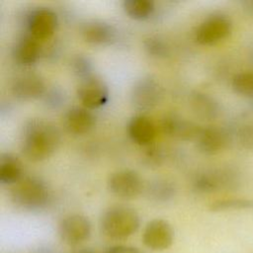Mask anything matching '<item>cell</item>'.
I'll list each match as a JSON object with an SVG mask.
<instances>
[{"label":"cell","mask_w":253,"mask_h":253,"mask_svg":"<svg viewBox=\"0 0 253 253\" xmlns=\"http://www.w3.org/2000/svg\"><path fill=\"white\" fill-rule=\"evenodd\" d=\"M59 141L60 133L54 125L42 119H33L23 127L21 151L30 161H42L54 152Z\"/></svg>","instance_id":"obj_1"},{"label":"cell","mask_w":253,"mask_h":253,"mask_svg":"<svg viewBox=\"0 0 253 253\" xmlns=\"http://www.w3.org/2000/svg\"><path fill=\"white\" fill-rule=\"evenodd\" d=\"M140 218L137 211L125 205H117L107 209L101 216L102 233L112 240H124L137 231Z\"/></svg>","instance_id":"obj_2"},{"label":"cell","mask_w":253,"mask_h":253,"mask_svg":"<svg viewBox=\"0 0 253 253\" xmlns=\"http://www.w3.org/2000/svg\"><path fill=\"white\" fill-rule=\"evenodd\" d=\"M10 197L16 206L24 210L39 211L47 205L49 191L40 178L26 176L12 185Z\"/></svg>","instance_id":"obj_3"},{"label":"cell","mask_w":253,"mask_h":253,"mask_svg":"<svg viewBox=\"0 0 253 253\" xmlns=\"http://www.w3.org/2000/svg\"><path fill=\"white\" fill-rule=\"evenodd\" d=\"M232 30L230 19L221 13L208 16L196 29L195 40L203 45H211L226 39Z\"/></svg>","instance_id":"obj_4"},{"label":"cell","mask_w":253,"mask_h":253,"mask_svg":"<svg viewBox=\"0 0 253 253\" xmlns=\"http://www.w3.org/2000/svg\"><path fill=\"white\" fill-rule=\"evenodd\" d=\"M234 171L227 168L208 169L198 173L193 179V188L199 193H212L233 188L238 182Z\"/></svg>","instance_id":"obj_5"},{"label":"cell","mask_w":253,"mask_h":253,"mask_svg":"<svg viewBox=\"0 0 253 253\" xmlns=\"http://www.w3.org/2000/svg\"><path fill=\"white\" fill-rule=\"evenodd\" d=\"M77 97L82 106L94 110L106 105L110 98L107 83L97 75H90L80 79L77 87Z\"/></svg>","instance_id":"obj_6"},{"label":"cell","mask_w":253,"mask_h":253,"mask_svg":"<svg viewBox=\"0 0 253 253\" xmlns=\"http://www.w3.org/2000/svg\"><path fill=\"white\" fill-rule=\"evenodd\" d=\"M162 97V88L151 76L138 79L131 88L130 102L134 109L146 112L155 108Z\"/></svg>","instance_id":"obj_7"},{"label":"cell","mask_w":253,"mask_h":253,"mask_svg":"<svg viewBox=\"0 0 253 253\" xmlns=\"http://www.w3.org/2000/svg\"><path fill=\"white\" fill-rule=\"evenodd\" d=\"M108 189L122 199H133L143 190V181L140 175L131 169H121L109 176Z\"/></svg>","instance_id":"obj_8"},{"label":"cell","mask_w":253,"mask_h":253,"mask_svg":"<svg viewBox=\"0 0 253 253\" xmlns=\"http://www.w3.org/2000/svg\"><path fill=\"white\" fill-rule=\"evenodd\" d=\"M91 222L83 214L72 213L64 216L58 224V235L67 245L76 246L87 240L91 235Z\"/></svg>","instance_id":"obj_9"},{"label":"cell","mask_w":253,"mask_h":253,"mask_svg":"<svg viewBox=\"0 0 253 253\" xmlns=\"http://www.w3.org/2000/svg\"><path fill=\"white\" fill-rule=\"evenodd\" d=\"M143 244L153 251L168 249L174 241V229L165 219L155 218L147 222L142 232Z\"/></svg>","instance_id":"obj_10"},{"label":"cell","mask_w":253,"mask_h":253,"mask_svg":"<svg viewBox=\"0 0 253 253\" xmlns=\"http://www.w3.org/2000/svg\"><path fill=\"white\" fill-rule=\"evenodd\" d=\"M56 27L57 15L49 8L34 9L27 17L28 33L38 41L46 40L51 37Z\"/></svg>","instance_id":"obj_11"},{"label":"cell","mask_w":253,"mask_h":253,"mask_svg":"<svg viewBox=\"0 0 253 253\" xmlns=\"http://www.w3.org/2000/svg\"><path fill=\"white\" fill-rule=\"evenodd\" d=\"M161 127L166 135L180 140L196 139L202 128L196 123L177 114L166 115L162 120Z\"/></svg>","instance_id":"obj_12"},{"label":"cell","mask_w":253,"mask_h":253,"mask_svg":"<svg viewBox=\"0 0 253 253\" xmlns=\"http://www.w3.org/2000/svg\"><path fill=\"white\" fill-rule=\"evenodd\" d=\"M11 91L18 100H34L42 97L45 93V83L40 75L26 73L18 76L13 81Z\"/></svg>","instance_id":"obj_13"},{"label":"cell","mask_w":253,"mask_h":253,"mask_svg":"<svg viewBox=\"0 0 253 253\" xmlns=\"http://www.w3.org/2000/svg\"><path fill=\"white\" fill-rule=\"evenodd\" d=\"M95 124V116L89 109L83 106H75L68 109L63 117L64 127L72 134L87 133L94 127Z\"/></svg>","instance_id":"obj_14"},{"label":"cell","mask_w":253,"mask_h":253,"mask_svg":"<svg viewBox=\"0 0 253 253\" xmlns=\"http://www.w3.org/2000/svg\"><path fill=\"white\" fill-rule=\"evenodd\" d=\"M198 149L207 155H213L220 152L227 143L225 131L214 126L202 127L196 137Z\"/></svg>","instance_id":"obj_15"},{"label":"cell","mask_w":253,"mask_h":253,"mask_svg":"<svg viewBox=\"0 0 253 253\" xmlns=\"http://www.w3.org/2000/svg\"><path fill=\"white\" fill-rule=\"evenodd\" d=\"M127 133L134 143L141 146H148L156 136V128L148 117L145 115H136L127 124Z\"/></svg>","instance_id":"obj_16"},{"label":"cell","mask_w":253,"mask_h":253,"mask_svg":"<svg viewBox=\"0 0 253 253\" xmlns=\"http://www.w3.org/2000/svg\"><path fill=\"white\" fill-rule=\"evenodd\" d=\"M40 51V41L27 32L16 41L13 47V57L19 65L29 66L37 61Z\"/></svg>","instance_id":"obj_17"},{"label":"cell","mask_w":253,"mask_h":253,"mask_svg":"<svg viewBox=\"0 0 253 253\" xmlns=\"http://www.w3.org/2000/svg\"><path fill=\"white\" fill-rule=\"evenodd\" d=\"M116 31L108 23L93 20L85 23L81 28L83 39L91 44H106L115 38Z\"/></svg>","instance_id":"obj_18"},{"label":"cell","mask_w":253,"mask_h":253,"mask_svg":"<svg viewBox=\"0 0 253 253\" xmlns=\"http://www.w3.org/2000/svg\"><path fill=\"white\" fill-rule=\"evenodd\" d=\"M191 107L196 115L204 120H214L219 114V105L211 95L195 91L190 97Z\"/></svg>","instance_id":"obj_19"},{"label":"cell","mask_w":253,"mask_h":253,"mask_svg":"<svg viewBox=\"0 0 253 253\" xmlns=\"http://www.w3.org/2000/svg\"><path fill=\"white\" fill-rule=\"evenodd\" d=\"M23 178L21 161L10 153H3L0 157V182L6 185H14Z\"/></svg>","instance_id":"obj_20"},{"label":"cell","mask_w":253,"mask_h":253,"mask_svg":"<svg viewBox=\"0 0 253 253\" xmlns=\"http://www.w3.org/2000/svg\"><path fill=\"white\" fill-rule=\"evenodd\" d=\"M123 8L130 18L144 20L149 18L154 11V3L151 0H125Z\"/></svg>","instance_id":"obj_21"},{"label":"cell","mask_w":253,"mask_h":253,"mask_svg":"<svg viewBox=\"0 0 253 253\" xmlns=\"http://www.w3.org/2000/svg\"><path fill=\"white\" fill-rule=\"evenodd\" d=\"M175 185L167 179H156L147 187L148 196L157 202H166L175 195Z\"/></svg>","instance_id":"obj_22"},{"label":"cell","mask_w":253,"mask_h":253,"mask_svg":"<svg viewBox=\"0 0 253 253\" xmlns=\"http://www.w3.org/2000/svg\"><path fill=\"white\" fill-rule=\"evenodd\" d=\"M211 211H239V210H253V200L241 198H228L212 202L210 207Z\"/></svg>","instance_id":"obj_23"},{"label":"cell","mask_w":253,"mask_h":253,"mask_svg":"<svg viewBox=\"0 0 253 253\" xmlns=\"http://www.w3.org/2000/svg\"><path fill=\"white\" fill-rule=\"evenodd\" d=\"M233 91L242 96H253V71L245 70L236 73L231 79Z\"/></svg>","instance_id":"obj_24"},{"label":"cell","mask_w":253,"mask_h":253,"mask_svg":"<svg viewBox=\"0 0 253 253\" xmlns=\"http://www.w3.org/2000/svg\"><path fill=\"white\" fill-rule=\"evenodd\" d=\"M71 66L73 72L81 79L92 75V64L88 57L78 54L71 60Z\"/></svg>","instance_id":"obj_25"},{"label":"cell","mask_w":253,"mask_h":253,"mask_svg":"<svg viewBox=\"0 0 253 253\" xmlns=\"http://www.w3.org/2000/svg\"><path fill=\"white\" fill-rule=\"evenodd\" d=\"M144 48L153 56H164L167 53L168 47L166 43L157 37H150L144 41Z\"/></svg>","instance_id":"obj_26"},{"label":"cell","mask_w":253,"mask_h":253,"mask_svg":"<svg viewBox=\"0 0 253 253\" xmlns=\"http://www.w3.org/2000/svg\"><path fill=\"white\" fill-rule=\"evenodd\" d=\"M237 139L243 148L253 150V123H246L238 128Z\"/></svg>","instance_id":"obj_27"},{"label":"cell","mask_w":253,"mask_h":253,"mask_svg":"<svg viewBox=\"0 0 253 253\" xmlns=\"http://www.w3.org/2000/svg\"><path fill=\"white\" fill-rule=\"evenodd\" d=\"M104 253H141L139 249L128 245H114L105 250Z\"/></svg>","instance_id":"obj_28"},{"label":"cell","mask_w":253,"mask_h":253,"mask_svg":"<svg viewBox=\"0 0 253 253\" xmlns=\"http://www.w3.org/2000/svg\"><path fill=\"white\" fill-rule=\"evenodd\" d=\"M73 253H97V251H95L93 248H90V247H82L75 250Z\"/></svg>","instance_id":"obj_29"},{"label":"cell","mask_w":253,"mask_h":253,"mask_svg":"<svg viewBox=\"0 0 253 253\" xmlns=\"http://www.w3.org/2000/svg\"><path fill=\"white\" fill-rule=\"evenodd\" d=\"M37 253H56V251L52 250L51 248H48V247H44V248H40L38 250Z\"/></svg>","instance_id":"obj_30"}]
</instances>
